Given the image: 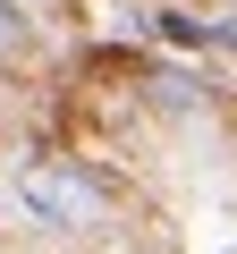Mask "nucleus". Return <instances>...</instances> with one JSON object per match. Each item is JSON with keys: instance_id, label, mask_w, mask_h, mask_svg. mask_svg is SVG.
Returning a JSON list of instances; mask_svg holds the SVG:
<instances>
[{"instance_id": "obj_2", "label": "nucleus", "mask_w": 237, "mask_h": 254, "mask_svg": "<svg viewBox=\"0 0 237 254\" xmlns=\"http://www.w3.org/2000/svg\"><path fill=\"white\" fill-rule=\"evenodd\" d=\"M17 51H26V9L0 0V60H17Z\"/></svg>"}, {"instance_id": "obj_1", "label": "nucleus", "mask_w": 237, "mask_h": 254, "mask_svg": "<svg viewBox=\"0 0 237 254\" xmlns=\"http://www.w3.org/2000/svg\"><path fill=\"white\" fill-rule=\"evenodd\" d=\"M17 203H26L34 229H93V212H102L93 187L59 161H17Z\"/></svg>"}]
</instances>
